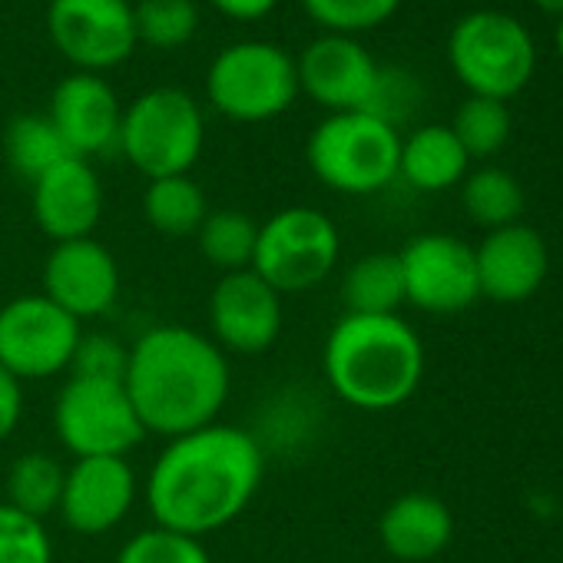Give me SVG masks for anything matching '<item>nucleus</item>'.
I'll list each match as a JSON object with an SVG mask.
<instances>
[{
	"label": "nucleus",
	"mask_w": 563,
	"mask_h": 563,
	"mask_svg": "<svg viewBox=\"0 0 563 563\" xmlns=\"http://www.w3.org/2000/svg\"><path fill=\"white\" fill-rule=\"evenodd\" d=\"M262 474V444L249 431L216 421L169 438L146 474L143 494L156 527L202 540L252 504Z\"/></svg>",
	"instance_id": "1"
},
{
	"label": "nucleus",
	"mask_w": 563,
	"mask_h": 563,
	"mask_svg": "<svg viewBox=\"0 0 563 563\" xmlns=\"http://www.w3.org/2000/svg\"><path fill=\"white\" fill-rule=\"evenodd\" d=\"M123 388L146 434L179 438L219 421L232 375L225 352L209 335L159 325L130 345Z\"/></svg>",
	"instance_id": "2"
},
{
	"label": "nucleus",
	"mask_w": 563,
	"mask_h": 563,
	"mask_svg": "<svg viewBox=\"0 0 563 563\" xmlns=\"http://www.w3.org/2000/svg\"><path fill=\"white\" fill-rule=\"evenodd\" d=\"M332 391L358 411H395L424 378L421 335L401 316H342L322 349Z\"/></svg>",
	"instance_id": "3"
},
{
	"label": "nucleus",
	"mask_w": 563,
	"mask_h": 563,
	"mask_svg": "<svg viewBox=\"0 0 563 563\" xmlns=\"http://www.w3.org/2000/svg\"><path fill=\"white\" fill-rule=\"evenodd\" d=\"M448 64L471 97L507 103L537 70V44L514 14L471 11L448 37Z\"/></svg>",
	"instance_id": "4"
},
{
	"label": "nucleus",
	"mask_w": 563,
	"mask_h": 563,
	"mask_svg": "<svg viewBox=\"0 0 563 563\" xmlns=\"http://www.w3.org/2000/svg\"><path fill=\"white\" fill-rule=\"evenodd\" d=\"M401 136L385 120L352 110L322 120L306 146L319 183L345 196H372L398 179Z\"/></svg>",
	"instance_id": "5"
},
{
	"label": "nucleus",
	"mask_w": 563,
	"mask_h": 563,
	"mask_svg": "<svg viewBox=\"0 0 563 563\" xmlns=\"http://www.w3.org/2000/svg\"><path fill=\"white\" fill-rule=\"evenodd\" d=\"M206 143L199 103L179 87H153L140 93L120 120V153L146 176H186Z\"/></svg>",
	"instance_id": "6"
},
{
	"label": "nucleus",
	"mask_w": 563,
	"mask_h": 563,
	"mask_svg": "<svg viewBox=\"0 0 563 563\" xmlns=\"http://www.w3.org/2000/svg\"><path fill=\"white\" fill-rule=\"evenodd\" d=\"M342 255L335 222L312 206L278 209L258 225L252 272L278 296H299L325 282Z\"/></svg>",
	"instance_id": "7"
},
{
	"label": "nucleus",
	"mask_w": 563,
	"mask_h": 563,
	"mask_svg": "<svg viewBox=\"0 0 563 563\" xmlns=\"http://www.w3.org/2000/svg\"><path fill=\"white\" fill-rule=\"evenodd\" d=\"M206 93L212 107L235 123L275 120L299 97L296 60L275 44H232L212 60L206 74Z\"/></svg>",
	"instance_id": "8"
},
{
	"label": "nucleus",
	"mask_w": 563,
	"mask_h": 563,
	"mask_svg": "<svg viewBox=\"0 0 563 563\" xmlns=\"http://www.w3.org/2000/svg\"><path fill=\"white\" fill-rule=\"evenodd\" d=\"M54 431L74 457H126L146 438L123 382L87 375L64 382Z\"/></svg>",
	"instance_id": "9"
},
{
	"label": "nucleus",
	"mask_w": 563,
	"mask_h": 563,
	"mask_svg": "<svg viewBox=\"0 0 563 563\" xmlns=\"http://www.w3.org/2000/svg\"><path fill=\"white\" fill-rule=\"evenodd\" d=\"M84 325L47 296H18L0 309V365L21 382L70 372Z\"/></svg>",
	"instance_id": "10"
},
{
	"label": "nucleus",
	"mask_w": 563,
	"mask_h": 563,
	"mask_svg": "<svg viewBox=\"0 0 563 563\" xmlns=\"http://www.w3.org/2000/svg\"><path fill=\"white\" fill-rule=\"evenodd\" d=\"M405 302L428 316H454L481 299L474 249L451 232H421L398 252Z\"/></svg>",
	"instance_id": "11"
},
{
	"label": "nucleus",
	"mask_w": 563,
	"mask_h": 563,
	"mask_svg": "<svg viewBox=\"0 0 563 563\" xmlns=\"http://www.w3.org/2000/svg\"><path fill=\"white\" fill-rule=\"evenodd\" d=\"M47 31L54 47L84 74L110 70L136 47L130 0H51Z\"/></svg>",
	"instance_id": "12"
},
{
	"label": "nucleus",
	"mask_w": 563,
	"mask_h": 563,
	"mask_svg": "<svg viewBox=\"0 0 563 563\" xmlns=\"http://www.w3.org/2000/svg\"><path fill=\"white\" fill-rule=\"evenodd\" d=\"M209 332L222 352L262 355L282 335V296L252 268L225 272L209 296Z\"/></svg>",
	"instance_id": "13"
},
{
	"label": "nucleus",
	"mask_w": 563,
	"mask_h": 563,
	"mask_svg": "<svg viewBox=\"0 0 563 563\" xmlns=\"http://www.w3.org/2000/svg\"><path fill=\"white\" fill-rule=\"evenodd\" d=\"M41 296H47L57 309H64L84 325V319H100L117 306L120 265L113 252L93 235L54 242L44 262Z\"/></svg>",
	"instance_id": "14"
},
{
	"label": "nucleus",
	"mask_w": 563,
	"mask_h": 563,
	"mask_svg": "<svg viewBox=\"0 0 563 563\" xmlns=\"http://www.w3.org/2000/svg\"><path fill=\"white\" fill-rule=\"evenodd\" d=\"M136 471L126 457H74L64 481L60 517L74 533L100 537L136 507Z\"/></svg>",
	"instance_id": "15"
},
{
	"label": "nucleus",
	"mask_w": 563,
	"mask_h": 563,
	"mask_svg": "<svg viewBox=\"0 0 563 563\" xmlns=\"http://www.w3.org/2000/svg\"><path fill=\"white\" fill-rule=\"evenodd\" d=\"M299 90L332 113L368 110L382 67L375 57L345 34H325L306 47L296 64Z\"/></svg>",
	"instance_id": "16"
},
{
	"label": "nucleus",
	"mask_w": 563,
	"mask_h": 563,
	"mask_svg": "<svg viewBox=\"0 0 563 563\" xmlns=\"http://www.w3.org/2000/svg\"><path fill=\"white\" fill-rule=\"evenodd\" d=\"M481 296L500 306L527 302L540 292L550 272V252L543 235L527 222L490 229L474 249Z\"/></svg>",
	"instance_id": "17"
},
{
	"label": "nucleus",
	"mask_w": 563,
	"mask_h": 563,
	"mask_svg": "<svg viewBox=\"0 0 563 563\" xmlns=\"http://www.w3.org/2000/svg\"><path fill=\"white\" fill-rule=\"evenodd\" d=\"M51 123L64 136L74 156L90 159L120 143V100L113 87L97 74H70L51 93Z\"/></svg>",
	"instance_id": "18"
},
{
	"label": "nucleus",
	"mask_w": 563,
	"mask_h": 563,
	"mask_svg": "<svg viewBox=\"0 0 563 563\" xmlns=\"http://www.w3.org/2000/svg\"><path fill=\"white\" fill-rule=\"evenodd\" d=\"M34 219L54 242L90 239L103 216V186L93 166L80 156L64 159L34 186Z\"/></svg>",
	"instance_id": "19"
},
{
	"label": "nucleus",
	"mask_w": 563,
	"mask_h": 563,
	"mask_svg": "<svg viewBox=\"0 0 563 563\" xmlns=\"http://www.w3.org/2000/svg\"><path fill=\"white\" fill-rule=\"evenodd\" d=\"M382 547L401 563H428L454 540L451 507L424 490L395 497L378 520Z\"/></svg>",
	"instance_id": "20"
},
{
	"label": "nucleus",
	"mask_w": 563,
	"mask_h": 563,
	"mask_svg": "<svg viewBox=\"0 0 563 563\" xmlns=\"http://www.w3.org/2000/svg\"><path fill=\"white\" fill-rule=\"evenodd\" d=\"M467 153L451 133V126L428 123L418 126L411 136L401 140V156H398V176L421 189V192H441L451 186H461L467 176Z\"/></svg>",
	"instance_id": "21"
},
{
	"label": "nucleus",
	"mask_w": 563,
	"mask_h": 563,
	"mask_svg": "<svg viewBox=\"0 0 563 563\" xmlns=\"http://www.w3.org/2000/svg\"><path fill=\"white\" fill-rule=\"evenodd\" d=\"M349 316H398L405 306V275L398 252H372L355 258L342 278Z\"/></svg>",
	"instance_id": "22"
},
{
	"label": "nucleus",
	"mask_w": 563,
	"mask_h": 563,
	"mask_svg": "<svg viewBox=\"0 0 563 563\" xmlns=\"http://www.w3.org/2000/svg\"><path fill=\"white\" fill-rule=\"evenodd\" d=\"M143 216L159 235L183 239L199 232L202 219L209 216V202L202 186L189 179V173L163 176V179H150L143 192Z\"/></svg>",
	"instance_id": "23"
},
{
	"label": "nucleus",
	"mask_w": 563,
	"mask_h": 563,
	"mask_svg": "<svg viewBox=\"0 0 563 563\" xmlns=\"http://www.w3.org/2000/svg\"><path fill=\"white\" fill-rule=\"evenodd\" d=\"M4 153L11 169L27 179L31 186L51 173L54 166H60L64 159H70V146L64 143V136L57 133V126L51 123L47 113H24L14 117L8 133H4Z\"/></svg>",
	"instance_id": "24"
},
{
	"label": "nucleus",
	"mask_w": 563,
	"mask_h": 563,
	"mask_svg": "<svg viewBox=\"0 0 563 563\" xmlns=\"http://www.w3.org/2000/svg\"><path fill=\"white\" fill-rule=\"evenodd\" d=\"M64 481H67V467L47 454V451H31L21 454L11 471H8V500L11 507H18L27 517L47 520L51 514L60 510V497H64Z\"/></svg>",
	"instance_id": "25"
},
{
	"label": "nucleus",
	"mask_w": 563,
	"mask_h": 563,
	"mask_svg": "<svg viewBox=\"0 0 563 563\" xmlns=\"http://www.w3.org/2000/svg\"><path fill=\"white\" fill-rule=\"evenodd\" d=\"M461 206H464V212L477 225H484L490 232V229L520 222L523 189H520V183L507 169L481 166V169L464 176V183H461Z\"/></svg>",
	"instance_id": "26"
},
{
	"label": "nucleus",
	"mask_w": 563,
	"mask_h": 563,
	"mask_svg": "<svg viewBox=\"0 0 563 563\" xmlns=\"http://www.w3.org/2000/svg\"><path fill=\"white\" fill-rule=\"evenodd\" d=\"M255 235L258 225L239 212V209H216L202 219L196 239H199V252L202 258L225 272H242L252 265V252H255Z\"/></svg>",
	"instance_id": "27"
},
{
	"label": "nucleus",
	"mask_w": 563,
	"mask_h": 563,
	"mask_svg": "<svg viewBox=\"0 0 563 563\" xmlns=\"http://www.w3.org/2000/svg\"><path fill=\"white\" fill-rule=\"evenodd\" d=\"M510 130H514V120H510L507 103L487 100V97H467L451 120V133L464 146L467 159L497 156L507 146Z\"/></svg>",
	"instance_id": "28"
},
{
	"label": "nucleus",
	"mask_w": 563,
	"mask_h": 563,
	"mask_svg": "<svg viewBox=\"0 0 563 563\" xmlns=\"http://www.w3.org/2000/svg\"><path fill=\"white\" fill-rule=\"evenodd\" d=\"M133 21L136 41L156 51H179L199 31V8L192 0H140Z\"/></svg>",
	"instance_id": "29"
},
{
	"label": "nucleus",
	"mask_w": 563,
	"mask_h": 563,
	"mask_svg": "<svg viewBox=\"0 0 563 563\" xmlns=\"http://www.w3.org/2000/svg\"><path fill=\"white\" fill-rule=\"evenodd\" d=\"M309 18L329 34H365L395 18L401 0H302Z\"/></svg>",
	"instance_id": "30"
},
{
	"label": "nucleus",
	"mask_w": 563,
	"mask_h": 563,
	"mask_svg": "<svg viewBox=\"0 0 563 563\" xmlns=\"http://www.w3.org/2000/svg\"><path fill=\"white\" fill-rule=\"evenodd\" d=\"M0 563H54V540L44 520L0 500Z\"/></svg>",
	"instance_id": "31"
},
{
	"label": "nucleus",
	"mask_w": 563,
	"mask_h": 563,
	"mask_svg": "<svg viewBox=\"0 0 563 563\" xmlns=\"http://www.w3.org/2000/svg\"><path fill=\"white\" fill-rule=\"evenodd\" d=\"M117 563H212V556L196 537L166 527H150L123 543Z\"/></svg>",
	"instance_id": "32"
},
{
	"label": "nucleus",
	"mask_w": 563,
	"mask_h": 563,
	"mask_svg": "<svg viewBox=\"0 0 563 563\" xmlns=\"http://www.w3.org/2000/svg\"><path fill=\"white\" fill-rule=\"evenodd\" d=\"M421 103V87L411 74L398 70V67H382L378 74V84H375V93H372V103L365 113L385 120L388 126L398 130V123H405Z\"/></svg>",
	"instance_id": "33"
},
{
	"label": "nucleus",
	"mask_w": 563,
	"mask_h": 563,
	"mask_svg": "<svg viewBox=\"0 0 563 563\" xmlns=\"http://www.w3.org/2000/svg\"><path fill=\"white\" fill-rule=\"evenodd\" d=\"M126 362H130V345H123L117 335L90 332V335H80V345H77L74 362H70V375L123 382Z\"/></svg>",
	"instance_id": "34"
},
{
	"label": "nucleus",
	"mask_w": 563,
	"mask_h": 563,
	"mask_svg": "<svg viewBox=\"0 0 563 563\" xmlns=\"http://www.w3.org/2000/svg\"><path fill=\"white\" fill-rule=\"evenodd\" d=\"M24 418V382L0 365V444H4Z\"/></svg>",
	"instance_id": "35"
},
{
	"label": "nucleus",
	"mask_w": 563,
	"mask_h": 563,
	"mask_svg": "<svg viewBox=\"0 0 563 563\" xmlns=\"http://www.w3.org/2000/svg\"><path fill=\"white\" fill-rule=\"evenodd\" d=\"M209 4L232 21H258L275 11L278 0H209Z\"/></svg>",
	"instance_id": "36"
},
{
	"label": "nucleus",
	"mask_w": 563,
	"mask_h": 563,
	"mask_svg": "<svg viewBox=\"0 0 563 563\" xmlns=\"http://www.w3.org/2000/svg\"><path fill=\"white\" fill-rule=\"evenodd\" d=\"M537 11L550 14V18H563V0H533Z\"/></svg>",
	"instance_id": "37"
},
{
	"label": "nucleus",
	"mask_w": 563,
	"mask_h": 563,
	"mask_svg": "<svg viewBox=\"0 0 563 563\" xmlns=\"http://www.w3.org/2000/svg\"><path fill=\"white\" fill-rule=\"evenodd\" d=\"M553 47H556V54H560V60H563V18H556V31H553Z\"/></svg>",
	"instance_id": "38"
}]
</instances>
